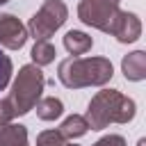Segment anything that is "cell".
<instances>
[{
    "mask_svg": "<svg viewBox=\"0 0 146 146\" xmlns=\"http://www.w3.org/2000/svg\"><path fill=\"white\" fill-rule=\"evenodd\" d=\"M137 114V105L132 98L123 96L119 89L96 91L87 105V123L89 130H105L110 123H130Z\"/></svg>",
    "mask_w": 146,
    "mask_h": 146,
    "instance_id": "cell-1",
    "label": "cell"
},
{
    "mask_svg": "<svg viewBox=\"0 0 146 146\" xmlns=\"http://www.w3.org/2000/svg\"><path fill=\"white\" fill-rule=\"evenodd\" d=\"M114 66L107 57H66L59 62L57 78L66 89L103 87L112 80Z\"/></svg>",
    "mask_w": 146,
    "mask_h": 146,
    "instance_id": "cell-2",
    "label": "cell"
},
{
    "mask_svg": "<svg viewBox=\"0 0 146 146\" xmlns=\"http://www.w3.org/2000/svg\"><path fill=\"white\" fill-rule=\"evenodd\" d=\"M43 87H46V78H43L41 66H36V64L21 66L18 75H16L14 84H11V91L7 96L9 103H11V107H14V114L23 116L30 110H34L36 100L43 94Z\"/></svg>",
    "mask_w": 146,
    "mask_h": 146,
    "instance_id": "cell-3",
    "label": "cell"
},
{
    "mask_svg": "<svg viewBox=\"0 0 146 146\" xmlns=\"http://www.w3.org/2000/svg\"><path fill=\"white\" fill-rule=\"evenodd\" d=\"M68 18V9L62 0H43L41 9L27 21V36L34 41L50 39Z\"/></svg>",
    "mask_w": 146,
    "mask_h": 146,
    "instance_id": "cell-4",
    "label": "cell"
},
{
    "mask_svg": "<svg viewBox=\"0 0 146 146\" xmlns=\"http://www.w3.org/2000/svg\"><path fill=\"white\" fill-rule=\"evenodd\" d=\"M119 2L121 0H80L78 18L89 27H96L105 34H112L116 16L121 11Z\"/></svg>",
    "mask_w": 146,
    "mask_h": 146,
    "instance_id": "cell-5",
    "label": "cell"
},
{
    "mask_svg": "<svg viewBox=\"0 0 146 146\" xmlns=\"http://www.w3.org/2000/svg\"><path fill=\"white\" fill-rule=\"evenodd\" d=\"M25 41H27V27L14 14H2L0 16V46L7 50H21Z\"/></svg>",
    "mask_w": 146,
    "mask_h": 146,
    "instance_id": "cell-6",
    "label": "cell"
},
{
    "mask_svg": "<svg viewBox=\"0 0 146 146\" xmlns=\"http://www.w3.org/2000/svg\"><path fill=\"white\" fill-rule=\"evenodd\" d=\"M112 36H116L119 43H135L141 36V21L132 11H119Z\"/></svg>",
    "mask_w": 146,
    "mask_h": 146,
    "instance_id": "cell-7",
    "label": "cell"
},
{
    "mask_svg": "<svg viewBox=\"0 0 146 146\" xmlns=\"http://www.w3.org/2000/svg\"><path fill=\"white\" fill-rule=\"evenodd\" d=\"M121 73L130 82H141L146 78V52L135 50L121 59Z\"/></svg>",
    "mask_w": 146,
    "mask_h": 146,
    "instance_id": "cell-8",
    "label": "cell"
},
{
    "mask_svg": "<svg viewBox=\"0 0 146 146\" xmlns=\"http://www.w3.org/2000/svg\"><path fill=\"white\" fill-rule=\"evenodd\" d=\"M0 146H30L27 128L21 123H0Z\"/></svg>",
    "mask_w": 146,
    "mask_h": 146,
    "instance_id": "cell-9",
    "label": "cell"
},
{
    "mask_svg": "<svg viewBox=\"0 0 146 146\" xmlns=\"http://www.w3.org/2000/svg\"><path fill=\"white\" fill-rule=\"evenodd\" d=\"M91 46H94V39H91L87 32H82V30H68V32L64 34V48H66L73 57H80V55L89 52Z\"/></svg>",
    "mask_w": 146,
    "mask_h": 146,
    "instance_id": "cell-10",
    "label": "cell"
},
{
    "mask_svg": "<svg viewBox=\"0 0 146 146\" xmlns=\"http://www.w3.org/2000/svg\"><path fill=\"white\" fill-rule=\"evenodd\" d=\"M57 130H59V135L64 139H71L73 141V139H80V137H84L89 132V123H87V119L82 114H71V116H66L62 121V125Z\"/></svg>",
    "mask_w": 146,
    "mask_h": 146,
    "instance_id": "cell-11",
    "label": "cell"
},
{
    "mask_svg": "<svg viewBox=\"0 0 146 146\" xmlns=\"http://www.w3.org/2000/svg\"><path fill=\"white\" fill-rule=\"evenodd\" d=\"M34 110H36V116L41 121H55V119H59L64 114V103L59 98H55V96H46V98L36 100Z\"/></svg>",
    "mask_w": 146,
    "mask_h": 146,
    "instance_id": "cell-12",
    "label": "cell"
},
{
    "mask_svg": "<svg viewBox=\"0 0 146 146\" xmlns=\"http://www.w3.org/2000/svg\"><path fill=\"white\" fill-rule=\"evenodd\" d=\"M55 55H57V50H55V46H52L48 39L34 41V46H32V50H30L32 64H36V66H48V64H52V62H55Z\"/></svg>",
    "mask_w": 146,
    "mask_h": 146,
    "instance_id": "cell-13",
    "label": "cell"
},
{
    "mask_svg": "<svg viewBox=\"0 0 146 146\" xmlns=\"http://www.w3.org/2000/svg\"><path fill=\"white\" fill-rule=\"evenodd\" d=\"M36 146H66V139L59 135V130H43L36 135Z\"/></svg>",
    "mask_w": 146,
    "mask_h": 146,
    "instance_id": "cell-14",
    "label": "cell"
},
{
    "mask_svg": "<svg viewBox=\"0 0 146 146\" xmlns=\"http://www.w3.org/2000/svg\"><path fill=\"white\" fill-rule=\"evenodd\" d=\"M11 73H14V64H11V59H9V57L2 52V48H0V91L9 84Z\"/></svg>",
    "mask_w": 146,
    "mask_h": 146,
    "instance_id": "cell-15",
    "label": "cell"
},
{
    "mask_svg": "<svg viewBox=\"0 0 146 146\" xmlns=\"http://www.w3.org/2000/svg\"><path fill=\"white\" fill-rule=\"evenodd\" d=\"M14 107L9 103V98H0V123H9L14 119Z\"/></svg>",
    "mask_w": 146,
    "mask_h": 146,
    "instance_id": "cell-16",
    "label": "cell"
},
{
    "mask_svg": "<svg viewBox=\"0 0 146 146\" xmlns=\"http://www.w3.org/2000/svg\"><path fill=\"white\" fill-rule=\"evenodd\" d=\"M91 146H125V139L121 135H105L98 141H94Z\"/></svg>",
    "mask_w": 146,
    "mask_h": 146,
    "instance_id": "cell-17",
    "label": "cell"
},
{
    "mask_svg": "<svg viewBox=\"0 0 146 146\" xmlns=\"http://www.w3.org/2000/svg\"><path fill=\"white\" fill-rule=\"evenodd\" d=\"M7 2H9V0H0V5H7Z\"/></svg>",
    "mask_w": 146,
    "mask_h": 146,
    "instance_id": "cell-18",
    "label": "cell"
},
{
    "mask_svg": "<svg viewBox=\"0 0 146 146\" xmlns=\"http://www.w3.org/2000/svg\"><path fill=\"white\" fill-rule=\"evenodd\" d=\"M66 146H78V144H66Z\"/></svg>",
    "mask_w": 146,
    "mask_h": 146,
    "instance_id": "cell-19",
    "label": "cell"
}]
</instances>
